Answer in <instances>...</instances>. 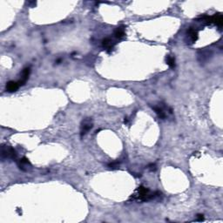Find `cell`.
Returning a JSON list of instances; mask_svg holds the SVG:
<instances>
[{"mask_svg":"<svg viewBox=\"0 0 223 223\" xmlns=\"http://www.w3.org/2000/svg\"><path fill=\"white\" fill-rule=\"evenodd\" d=\"M160 193H151L148 188H145L143 186L139 187L136 191V193L132 195V200H136L140 201H148L150 200H152L154 198L160 196Z\"/></svg>","mask_w":223,"mask_h":223,"instance_id":"cell-1","label":"cell"},{"mask_svg":"<svg viewBox=\"0 0 223 223\" xmlns=\"http://www.w3.org/2000/svg\"><path fill=\"white\" fill-rule=\"evenodd\" d=\"M18 153L13 147L3 145L1 147V158L2 160H16Z\"/></svg>","mask_w":223,"mask_h":223,"instance_id":"cell-2","label":"cell"},{"mask_svg":"<svg viewBox=\"0 0 223 223\" xmlns=\"http://www.w3.org/2000/svg\"><path fill=\"white\" fill-rule=\"evenodd\" d=\"M93 127V124L91 121V119L90 118H86L82 120L81 124H80V136L81 138L85 136L87 132L91 130Z\"/></svg>","mask_w":223,"mask_h":223,"instance_id":"cell-3","label":"cell"},{"mask_svg":"<svg viewBox=\"0 0 223 223\" xmlns=\"http://www.w3.org/2000/svg\"><path fill=\"white\" fill-rule=\"evenodd\" d=\"M30 67H26L25 68L22 73H21V79L18 81V84L19 86H23L26 84V82L29 79V76H30Z\"/></svg>","mask_w":223,"mask_h":223,"instance_id":"cell-4","label":"cell"},{"mask_svg":"<svg viewBox=\"0 0 223 223\" xmlns=\"http://www.w3.org/2000/svg\"><path fill=\"white\" fill-rule=\"evenodd\" d=\"M18 166L19 167V169L23 170V171H26L28 169V166L30 167V163L28 159H26V157L22 158L20 159L18 161Z\"/></svg>","mask_w":223,"mask_h":223,"instance_id":"cell-5","label":"cell"},{"mask_svg":"<svg viewBox=\"0 0 223 223\" xmlns=\"http://www.w3.org/2000/svg\"><path fill=\"white\" fill-rule=\"evenodd\" d=\"M19 84L18 82L16 81H9L7 82L6 84V91H8L9 92H13V91H16L18 88H19Z\"/></svg>","mask_w":223,"mask_h":223,"instance_id":"cell-6","label":"cell"},{"mask_svg":"<svg viewBox=\"0 0 223 223\" xmlns=\"http://www.w3.org/2000/svg\"><path fill=\"white\" fill-rule=\"evenodd\" d=\"M211 22H212V24H214V25H216V26L221 27L223 24L222 15H221V14H219V13L214 14V15L211 17Z\"/></svg>","mask_w":223,"mask_h":223,"instance_id":"cell-7","label":"cell"},{"mask_svg":"<svg viewBox=\"0 0 223 223\" xmlns=\"http://www.w3.org/2000/svg\"><path fill=\"white\" fill-rule=\"evenodd\" d=\"M188 35L189 37V39H190V40L192 41V43H194L198 39V31L197 30H195L193 27L188 29Z\"/></svg>","mask_w":223,"mask_h":223,"instance_id":"cell-8","label":"cell"},{"mask_svg":"<svg viewBox=\"0 0 223 223\" xmlns=\"http://www.w3.org/2000/svg\"><path fill=\"white\" fill-rule=\"evenodd\" d=\"M152 109H153V111L155 112V113L157 114L158 117L160 118V119H162L164 120L165 118H166V112L164 111V109H163L162 107H158V106H154V107H152Z\"/></svg>","mask_w":223,"mask_h":223,"instance_id":"cell-9","label":"cell"},{"mask_svg":"<svg viewBox=\"0 0 223 223\" xmlns=\"http://www.w3.org/2000/svg\"><path fill=\"white\" fill-rule=\"evenodd\" d=\"M102 46H103V47L110 50V49H112L113 47L114 43H113V41H112L111 38H106V39H104L102 40Z\"/></svg>","mask_w":223,"mask_h":223,"instance_id":"cell-10","label":"cell"},{"mask_svg":"<svg viewBox=\"0 0 223 223\" xmlns=\"http://www.w3.org/2000/svg\"><path fill=\"white\" fill-rule=\"evenodd\" d=\"M114 35L117 39H122L124 36L126 35L124 27H118L116 30H114Z\"/></svg>","mask_w":223,"mask_h":223,"instance_id":"cell-11","label":"cell"},{"mask_svg":"<svg viewBox=\"0 0 223 223\" xmlns=\"http://www.w3.org/2000/svg\"><path fill=\"white\" fill-rule=\"evenodd\" d=\"M167 64L169 66L170 68H174L175 67V59L173 57H172V56H167Z\"/></svg>","mask_w":223,"mask_h":223,"instance_id":"cell-12","label":"cell"},{"mask_svg":"<svg viewBox=\"0 0 223 223\" xmlns=\"http://www.w3.org/2000/svg\"><path fill=\"white\" fill-rule=\"evenodd\" d=\"M120 167V163L118 161H113V162H111L108 164V167L111 168V169H118Z\"/></svg>","mask_w":223,"mask_h":223,"instance_id":"cell-13","label":"cell"},{"mask_svg":"<svg viewBox=\"0 0 223 223\" xmlns=\"http://www.w3.org/2000/svg\"><path fill=\"white\" fill-rule=\"evenodd\" d=\"M196 221H204V217H203V214H198Z\"/></svg>","mask_w":223,"mask_h":223,"instance_id":"cell-14","label":"cell"},{"mask_svg":"<svg viewBox=\"0 0 223 223\" xmlns=\"http://www.w3.org/2000/svg\"><path fill=\"white\" fill-rule=\"evenodd\" d=\"M149 169L151 170V171H154V170H156V165L155 164H151L150 166H149Z\"/></svg>","mask_w":223,"mask_h":223,"instance_id":"cell-15","label":"cell"}]
</instances>
